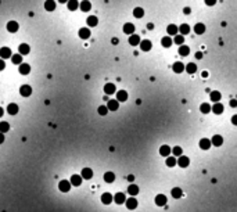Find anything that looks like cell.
Here are the masks:
<instances>
[{
  "mask_svg": "<svg viewBox=\"0 0 237 212\" xmlns=\"http://www.w3.org/2000/svg\"><path fill=\"white\" fill-rule=\"evenodd\" d=\"M176 164L180 166V168H187L190 164V160L186 155H179V160H176Z\"/></svg>",
  "mask_w": 237,
  "mask_h": 212,
  "instance_id": "6da1fadb",
  "label": "cell"
},
{
  "mask_svg": "<svg viewBox=\"0 0 237 212\" xmlns=\"http://www.w3.org/2000/svg\"><path fill=\"white\" fill-rule=\"evenodd\" d=\"M20 93H21V96L29 97L31 94H32V88H31L29 85H22V86L20 88Z\"/></svg>",
  "mask_w": 237,
  "mask_h": 212,
  "instance_id": "7a4b0ae2",
  "label": "cell"
},
{
  "mask_svg": "<svg viewBox=\"0 0 237 212\" xmlns=\"http://www.w3.org/2000/svg\"><path fill=\"white\" fill-rule=\"evenodd\" d=\"M58 188H60V191H63V193H68L69 188H71V183H69L68 180H61L60 184H58Z\"/></svg>",
  "mask_w": 237,
  "mask_h": 212,
  "instance_id": "3957f363",
  "label": "cell"
},
{
  "mask_svg": "<svg viewBox=\"0 0 237 212\" xmlns=\"http://www.w3.org/2000/svg\"><path fill=\"white\" fill-rule=\"evenodd\" d=\"M105 107L108 108L110 111H117L118 108H119V101L117 100H108L107 101V105Z\"/></svg>",
  "mask_w": 237,
  "mask_h": 212,
  "instance_id": "277c9868",
  "label": "cell"
},
{
  "mask_svg": "<svg viewBox=\"0 0 237 212\" xmlns=\"http://www.w3.org/2000/svg\"><path fill=\"white\" fill-rule=\"evenodd\" d=\"M13 54H11V50L8 47H1L0 49V57H1V60H6V58H10Z\"/></svg>",
  "mask_w": 237,
  "mask_h": 212,
  "instance_id": "5b68a950",
  "label": "cell"
},
{
  "mask_svg": "<svg viewBox=\"0 0 237 212\" xmlns=\"http://www.w3.org/2000/svg\"><path fill=\"white\" fill-rule=\"evenodd\" d=\"M124 32L126 33V35H133V32H135V25H133L132 22H126V24L124 25Z\"/></svg>",
  "mask_w": 237,
  "mask_h": 212,
  "instance_id": "8992f818",
  "label": "cell"
},
{
  "mask_svg": "<svg viewBox=\"0 0 237 212\" xmlns=\"http://www.w3.org/2000/svg\"><path fill=\"white\" fill-rule=\"evenodd\" d=\"M151 46H153V44H151V42H150L149 39L141 40L140 42V49L143 50V52H150V50H151Z\"/></svg>",
  "mask_w": 237,
  "mask_h": 212,
  "instance_id": "52a82bcc",
  "label": "cell"
},
{
  "mask_svg": "<svg viewBox=\"0 0 237 212\" xmlns=\"http://www.w3.org/2000/svg\"><path fill=\"white\" fill-rule=\"evenodd\" d=\"M69 183L72 184V186H80V184H82V176H80V175H72V176H71V182H69Z\"/></svg>",
  "mask_w": 237,
  "mask_h": 212,
  "instance_id": "ba28073f",
  "label": "cell"
},
{
  "mask_svg": "<svg viewBox=\"0 0 237 212\" xmlns=\"http://www.w3.org/2000/svg\"><path fill=\"white\" fill-rule=\"evenodd\" d=\"M125 202H126V208L128 209H135L137 207V200L136 198H128V200H125Z\"/></svg>",
  "mask_w": 237,
  "mask_h": 212,
  "instance_id": "9c48e42d",
  "label": "cell"
},
{
  "mask_svg": "<svg viewBox=\"0 0 237 212\" xmlns=\"http://www.w3.org/2000/svg\"><path fill=\"white\" fill-rule=\"evenodd\" d=\"M29 50H31V47H29L26 43L20 44V47H18V52H20L21 56H26V54H29Z\"/></svg>",
  "mask_w": 237,
  "mask_h": 212,
  "instance_id": "30bf717a",
  "label": "cell"
},
{
  "mask_svg": "<svg viewBox=\"0 0 237 212\" xmlns=\"http://www.w3.org/2000/svg\"><path fill=\"white\" fill-rule=\"evenodd\" d=\"M222 143H223V139H222V136H219V135H215V136L211 139V144H213L215 147L222 146Z\"/></svg>",
  "mask_w": 237,
  "mask_h": 212,
  "instance_id": "8fae6325",
  "label": "cell"
},
{
  "mask_svg": "<svg viewBox=\"0 0 237 212\" xmlns=\"http://www.w3.org/2000/svg\"><path fill=\"white\" fill-rule=\"evenodd\" d=\"M155 204H157L158 207L165 205V204H166V197H165L164 194H158V196L155 197Z\"/></svg>",
  "mask_w": 237,
  "mask_h": 212,
  "instance_id": "7c38bea8",
  "label": "cell"
},
{
  "mask_svg": "<svg viewBox=\"0 0 237 212\" xmlns=\"http://www.w3.org/2000/svg\"><path fill=\"white\" fill-rule=\"evenodd\" d=\"M104 93L105 94H114V93H115V85L114 83L104 85Z\"/></svg>",
  "mask_w": 237,
  "mask_h": 212,
  "instance_id": "4fadbf2b",
  "label": "cell"
},
{
  "mask_svg": "<svg viewBox=\"0 0 237 212\" xmlns=\"http://www.w3.org/2000/svg\"><path fill=\"white\" fill-rule=\"evenodd\" d=\"M82 179H92V176H93V171L90 168H85V169H82Z\"/></svg>",
  "mask_w": 237,
  "mask_h": 212,
  "instance_id": "5bb4252c",
  "label": "cell"
},
{
  "mask_svg": "<svg viewBox=\"0 0 237 212\" xmlns=\"http://www.w3.org/2000/svg\"><path fill=\"white\" fill-rule=\"evenodd\" d=\"M128 100V93L126 90H119L117 92V101H126Z\"/></svg>",
  "mask_w": 237,
  "mask_h": 212,
  "instance_id": "9a60e30c",
  "label": "cell"
},
{
  "mask_svg": "<svg viewBox=\"0 0 237 212\" xmlns=\"http://www.w3.org/2000/svg\"><path fill=\"white\" fill-rule=\"evenodd\" d=\"M172 69L176 74H182V72L185 71V65H183V63H175V64L172 65Z\"/></svg>",
  "mask_w": 237,
  "mask_h": 212,
  "instance_id": "2e32d148",
  "label": "cell"
},
{
  "mask_svg": "<svg viewBox=\"0 0 237 212\" xmlns=\"http://www.w3.org/2000/svg\"><path fill=\"white\" fill-rule=\"evenodd\" d=\"M194 32L197 33V35H202V33L205 32V25L201 24V22L196 24V25H194Z\"/></svg>",
  "mask_w": 237,
  "mask_h": 212,
  "instance_id": "e0dca14e",
  "label": "cell"
},
{
  "mask_svg": "<svg viewBox=\"0 0 237 212\" xmlns=\"http://www.w3.org/2000/svg\"><path fill=\"white\" fill-rule=\"evenodd\" d=\"M7 31L8 32H17V31H18V24H17L15 21H10V22H8L7 24Z\"/></svg>",
  "mask_w": 237,
  "mask_h": 212,
  "instance_id": "ac0fdd59",
  "label": "cell"
},
{
  "mask_svg": "<svg viewBox=\"0 0 237 212\" xmlns=\"http://www.w3.org/2000/svg\"><path fill=\"white\" fill-rule=\"evenodd\" d=\"M113 200H115V202H117V204H124L126 198H125L124 193H117V194H115V197H113Z\"/></svg>",
  "mask_w": 237,
  "mask_h": 212,
  "instance_id": "d6986e66",
  "label": "cell"
},
{
  "mask_svg": "<svg viewBox=\"0 0 237 212\" xmlns=\"http://www.w3.org/2000/svg\"><path fill=\"white\" fill-rule=\"evenodd\" d=\"M101 201H103V204H111L113 202V196L110 194V193H104L103 196H101Z\"/></svg>",
  "mask_w": 237,
  "mask_h": 212,
  "instance_id": "ffe728a7",
  "label": "cell"
},
{
  "mask_svg": "<svg viewBox=\"0 0 237 212\" xmlns=\"http://www.w3.org/2000/svg\"><path fill=\"white\" fill-rule=\"evenodd\" d=\"M29 72H31V67L28 64H20V74L21 75H28Z\"/></svg>",
  "mask_w": 237,
  "mask_h": 212,
  "instance_id": "44dd1931",
  "label": "cell"
},
{
  "mask_svg": "<svg viewBox=\"0 0 237 212\" xmlns=\"http://www.w3.org/2000/svg\"><path fill=\"white\" fill-rule=\"evenodd\" d=\"M177 32H180V35H187V33L190 32V26L187 24H182L179 28H177Z\"/></svg>",
  "mask_w": 237,
  "mask_h": 212,
  "instance_id": "7402d4cb",
  "label": "cell"
},
{
  "mask_svg": "<svg viewBox=\"0 0 237 212\" xmlns=\"http://www.w3.org/2000/svg\"><path fill=\"white\" fill-rule=\"evenodd\" d=\"M160 154L162 157L171 155V147H169V146H161V147H160Z\"/></svg>",
  "mask_w": 237,
  "mask_h": 212,
  "instance_id": "603a6c76",
  "label": "cell"
},
{
  "mask_svg": "<svg viewBox=\"0 0 237 212\" xmlns=\"http://www.w3.org/2000/svg\"><path fill=\"white\" fill-rule=\"evenodd\" d=\"M128 193L130 194V196H137V194H139V187H137V184H129Z\"/></svg>",
  "mask_w": 237,
  "mask_h": 212,
  "instance_id": "cb8c5ba5",
  "label": "cell"
},
{
  "mask_svg": "<svg viewBox=\"0 0 237 212\" xmlns=\"http://www.w3.org/2000/svg\"><path fill=\"white\" fill-rule=\"evenodd\" d=\"M7 112L10 114V115H15L17 112H18V105L14 104V103H11V104H8V107H7Z\"/></svg>",
  "mask_w": 237,
  "mask_h": 212,
  "instance_id": "d4e9b609",
  "label": "cell"
},
{
  "mask_svg": "<svg viewBox=\"0 0 237 212\" xmlns=\"http://www.w3.org/2000/svg\"><path fill=\"white\" fill-rule=\"evenodd\" d=\"M211 147V140H208V139H201L200 140V148H202V150H208V148Z\"/></svg>",
  "mask_w": 237,
  "mask_h": 212,
  "instance_id": "484cf974",
  "label": "cell"
},
{
  "mask_svg": "<svg viewBox=\"0 0 237 212\" xmlns=\"http://www.w3.org/2000/svg\"><path fill=\"white\" fill-rule=\"evenodd\" d=\"M79 36L82 39H89V38H90V29H88V28L79 29Z\"/></svg>",
  "mask_w": 237,
  "mask_h": 212,
  "instance_id": "4316f807",
  "label": "cell"
},
{
  "mask_svg": "<svg viewBox=\"0 0 237 212\" xmlns=\"http://www.w3.org/2000/svg\"><path fill=\"white\" fill-rule=\"evenodd\" d=\"M129 43L132 44V46H137V44L140 43V38H139V35H130V38H129Z\"/></svg>",
  "mask_w": 237,
  "mask_h": 212,
  "instance_id": "83f0119b",
  "label": "cell"
},
{
  "mask_svg": "<svg viewBox=\"0 0 237 212\" xmlns=\"http://www.w3.org/2000/svg\"><path fill=\"white\" fill-rule=\"evenodd\" d=\"M172 39H171V36H165V38H162V40H161V44L164 46V47H171L172 46Z\"/></svg>",
  "mask_w": 237,
  "mask_h": 212,
  "instance_id": "f1b7e54d",
  "label": "cell"
},
{
  "mask_svg": "<svg viewBox=\"0 0 237 212\" xmlns=\"http://www.w3.org/2000/svg\"><path fill=\"white\" fill-rule=\"evenodd\" d=\"M189 53H190V47H189V46L182 44L180 47H179V54H180V56L186 57V56H189Z\"/></svg>",
  "mask_w": 237,
  "mask_h": 212,
  "instance_id": "f546056e",
  "label": "cell"
},
{
  "mask_svg": "<svg viewBox=\"0 0 237 212\" xmlns=\"http://www.w3.org/2000/svg\"><path fill=\"white\" fill-rule=\"evenodd\" d=\"M114 180H115V173H113V172L104 173V182H107V183H113Z\"/></svg>",
  "mask_w": 237,
  "mask_h": 212,
  "instance_id": "4dcf8cb0",
  "label": "cell"
},
{
  "mask_svg": "<svg viewBox=\"0 0 237 212\" xmlns=\"http://www.w3.org/2000/svg\"><path fill=\"white\" fill-rule=\"evenodd\" d=\"M44 8H46L47 11H53V10L56 8V3H54L53 0H47V1H44Z\"/></svg>",
  "mask_w": 237,
  "mask_h": 212,
  "instance_id": "1f68e13d",
  "label": "cell"
},
{
  "mask_svg": "<svg viewBox=\"0 0 237 212\" xmlns=\"http://www.w3.org/2000/svg\"><path fill=\"white\" fill-rule=\"evenodd\" d=\"M186 71H187V74H191V75H193L194 72L197 71V65L194 64V63H189V64H187V67H186Z\"/></svg>",
  "mask_w": 237,
  "mask_h": 212,
  "instance_id": "d6a6232c",
  "label": "cell"
},
{
  "mask_svg": "<svg viewBox=\"0 0 237 212\" xmlns=\"http://www.w3.org/2000/svg\"><path fill=\"white\" fill-rule=\"evenodd\" d=\"M182 196H183L182 188H179V187H173L172 188V197H173V198H180Z\"/></svg>",
  "mask_w": 237,
  "mask_h": 212,
  "instance_id": "836d02e7",
  "label": "cell"
},
{
  "mask_svg": "<svg viewBox=\"0 0 237 212\" xmlns=\"http://www.w3.org/2000/svg\"><path fill=\"white\" fill-rule=\"evenodd\" d=\"M211 110H212L215 114H222V112H223V105H222L221 103H215V105H213Z\"/></svg>",
  "mask_w": 237,
  "mask_h": 212,
  "instance_id": "e575fe53",
  "label": "cell"
},
{
  "mask_svg": "<svg viewBox=\"0 0 237 212\" xmlns=\"http://www.w3.org/2000/svg\"><path fill=\"white\" fill-rule=\"evenodd\" d=\"M133 15L136 17V18H141V17L144 15V10L141 7H136L135 10H133Z\"/></svg>",
  "mask_w": 237,
  "mask_h": 212,
  "instance_id": "d590c367",
  "label": "cell"
},
{
  "mask_svg": "<svg viewBox=\"0 0 237 212\" xmlns=\"http://www.w3.org/2000/svg\"><path fill=\"white\" fill-rule=\"evenodd\" d=\"M97 22H99V20H97V17H94V15L88 17V25H89V26H96Z\"/></svg>",
  "mask_w": 237,
  "mask_h": 212,
  "instance_id": "8d00e7d4",
  "label": "cell"
},
{
  "mask_svg": "<svg viewBox=\"0 0 237 212\" xmlns=\"http://www.w3.org/2000/svg\"><path fill=\"white\" fill-rule=\"evenodd\" d=\"M67 4H68V8L71 11H74V10H77V8L79 7V3H78L77 0H69Z\"/></svg>",
  "mask_w": 237,
  "mask_h": 212,
  "instance_id": "74e56055",
  "label": "cell"
},
{
  "mask_svg": "<svg viewBox=\"0 0 237 212\" xmlns=\"http://www.w3.org/2000/svg\"><path fill=\"white\" fill-rule=\"evenodd\" d=\"M166 31H168L169 35H177V26H176V25H173V24L168 25Z\"/></svg>",
  "mask_w": 237,
  "mask_h": 212,
  "instance_id": "f35d334b",
  "label": "cell"
},
{
  "mask_svg": "<svg viewBox=\"0 0 237 212\" xmlns=\"http://www.w3.org/2000/svg\"><path fill=\"white\" fill-rule=\"evenodd\" d=\"M10 130V125L8 122H0V133H6Z\"/></svg>",
  "mask_w": 237,
  "mask_h": 212,
  "instance_id": "ab89813d",
  "label": "cell"
},
{
  "mask_svg": "<svg viewBox=\"0 0 237 212\" xmlns=\"http://www.w3.org/2000/svg\"><path fill=\"white\" fill-rule=\"evenodd\" d=\"M79 7L82 11H89L90 10V7H92V4L89 3V1H82V3L79 4Z\"/></svg>",
  "mask_w": 237,
  "mask_h": 212,
  "instance_id": "60d3db41",
  "label": "cell"
},
{
  "mask_svg": "<svg viewBox=\"0 0 237 212\" xmlns=\"http://www.w3.org/2000/svg\"><path fill=\"white\" fill-rule=\"evenodd\" d=\"M165 162H166V165H168L169 168H172V166H175V165H176V160H175L173 157H171V155L166 157V161H165Z\"/></svg>",
  "mask_w": 237,
  "mask_h": 212,
  "instance_id": "b9f144b4",
  "label": "cell"
},
{
  "mask_svg": "<svg viewBox=\"0 0 237 212\" xmlns=\"http://www.w3.org/2000/svg\"><path fill=\"white\" fill-rule=\"evenodd\" d=\"M200 111L202 112V114H208V112L211 111V105L207 104V103H202L201 107H200Z\"/></svg>",
  "mask_w": 237,
  "mask_h": 212,
  "instance_id": "7bdbcfd3",
  "label": "cell"
},
{
  "mask_svg": "<svg viewBox=\"0 0 237 212\" xmlns=\"http://www.w3.org/2000/svg\"><path fill=\"white\" fill-rule=\"evenodd\" d=\"M11 60L14 64H22V56H21V54H14V56H11Z\"/></svg>",
  "mask_w": 237,
  "mask_h": 212,
  "instance_id": "ee69618b",
  "label": "cell"
},
{
  "mask_svg": "<svg viewBox=\"0 0 237 212\" xmlns=\"http://www.w3.org/2000/svg\"><path fill=\"white\" fill-rule=\"evenodd\" d=\"M211 100L213 103H218V101L221 100V93L219 92H211Z\"/></svg>",
  "mask_w": 237,
  "mask_h": 212,
  "instance_id": "f6af8a7d",
  "label": "cell"
},
{
  "mask_svg": "<svg viewBox=\"0 0 237 212\" xmlns=\"http://www.w3.org/2000/svg\"><path fill=\"white\" fill-rule=\"evenodd\" d=\"M172 42H175L176 44H179V46H182V44L185 43V38L182 35H175V39L172 40Z\"/></svg>",
  "mask_w": 237,
  "mask_h": 212,
  "instance_id": "bcb514c9",
  "label": "cell"
},
{
  "mask_svg": "<svg viewBox=\"0 0 237 212\" xmlns=\"http://www.w3.org/2000/svg\"><path fill=\"white\" fill-rule=\"evenodd\" d=\"M99 114H100L101 116H104V115H107V112H108V108L105 107V105H101V107H99Z\"/></svg>",
  "mask_w": 237,
  "mask_h": 212,
  "instance_id": "7dc6e473",
  "label": "cell"
},
{
  "mask_svg": "<svg viewBox=\"0 0 237 212\" xmlns=\"http://www.w3.org/2000/svg\"><path fill=\"white\" fill-rule=\"evenodd\" d=\"M172 152L173 154H175V155H182V152H183V150H182L180 147H179V146H176V147H173V150H172Z\"/></svg>",
  "mask_w": 237,
  "mask_h": 212,
  "instance_id": "c3c4849f",
  "label": "cell"
},
{
  "mask_svg": "<svg viewBox=\"0 0 237 212\" xmlns=\"http://www.w3.org/2000/svg\"><path fill=\"white\" fill-rule=\"evenodd\" d=\"M4 68H6V63H4V60L0 58V71H3Z\"/></svg>",
  "mask_w": 237,
  "mask_h": 212,
  "instance_id": "681fc988",
  "label": "cell"
},
{
  "mask_svg": "<svg viewBox=\"0 0 237 212\" xmlns=\"http://www.w3.org/2000/svg\"><path fill=\"white\" fill-rule=\"evenodd\" d=\"M230 107H232V108H236V107H237V101H236V100H230Z\"/></svg>",
  "mask_w": 237,
  "mask_h": 212,
  "instance_id": "f907efd6",
  "label": "cell"
},
{
  "mask_svg": "<svg viewBox=\"0 0 237 212\" xmlns=\"http://www.w3.org/2000/svg\"><path fill=\"white\" fill-rule=\"evenodd\" d=\"M183 13H185V14H190V13H191V8H190V7H185V8H183Z\"/></svg>",
  "mask_w": 237,
  "mask_h": 212,
  "instance_id": "816d5d0a",
  "label": "cell"
},
{
  "mask_svg": "<svg viewBox=\"0 0 237 212\" xmlns=\"http://www.w3.org/2000/svg\"><path fill=\"white\" fill-rule=\"evenodd\" d=\"M196 58H197V60H201V58H202V53H201V52L196 53Z\"/></svg>",
  "mask_w": 237,
  "mask_h": 212,
  "instance_id": "f5cc1de1",
  "label": "cell"
},
{
  "mask_svg": "<svg viewBox=\"0 0 237 212\" xmlns=\"http://www.w3.org/2000/svg\"><path fill=\"white\" fill-rule=\"evenodd\" d=\"M232 124H233V125L237 124V115H233V116H232Z\"/></svg>",
  "mask_w": 237,
  "mask_h": 212,
  "instance_id": "db71d44e",
  "label": "cell"
},
{
  "mask_svg": "<svg viewBox=\"0 0 237 212\" xmlns=\"http://www.w3.org/2000/svg\"><path fill=\"white\" fill-rule=\"evenodd\" d=\"M4 140H6V139H4V133H0V144L3 143Z\"/></svg>",
  "mask_w": 237,
  "mask_h": 212,
  "instance_id": "11a10c76",
  "label": "cell"
},
{
  "mask_svg": "<svg viewBox=\"0 0 237 212\" xmlns=\"http://www.w3.org/2000/svg\"><path fill=\"white\" fill-rule=\"evenodd\" d=\"M207 4H208V6H213V4H215V0H207Z\"/></svg>",
  "mask_w": 237,
  "mask_h": 212,
  "instance_id": "9f6ffc18",
  "label": "cell"
},
{
  "mask_svg": "<svg viewBox=\"0 0 237 212\" xmlns=\"http://www.w3.org/2000/svg\"><path fill=\"white\" fill-rule=\"evenodd\" d=\"M128 180H129V182H133V180H135V176H133V175H129Z\"/></svg>",
  "mask_w": 237,
  "mask_h": 212,
  "instance_id": "6f0895ef",
  "label": "cell"
},
{
  "mask_svg": "<svg viewBox=\"0 0 237 212\" xmlns=\"http://www.w3.org/2000/svg\"><path fill=\"white\" fill-rule=\"evenodd\" d=\"M111 42H113V44H118V42H119V40H118L117 38H114V39L111 40Z\"/></svg>",
  "mask_w": 237,
  "mask_h": 212,
  "instance_id": "680465c9",
  "label": "cell"
},
{
  "mask_svg": "<svg viewBox=\"0 0 237 212\" xmlns=\"http://www.w3.org/2000/svg\"><path fill=\"white\" fill-rule=\"evenodd\" d=\"M3 112H4V111H3V108H1V107H0V116H1V115H3Z\"/></svg>",
  "mask_w": 237,
  "mask_h": 212,
  "instance_id": "91938a15",
  "label": "cell"
}]
</instances>
